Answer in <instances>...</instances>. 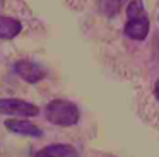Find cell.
Segmentation results:
<instances>
[{
	"mask_svg": "<svg viewBox=\"0 0 159 157\" xmlns=\"http://www.w3.org/2000/svg\"><path fill=\"white\" fill-rule=\"evenodd\" d=\"M5 128L12 133H17V135L34 137V138H39V137L43 135L41 128H38L34 123L26 121V119H7V121H5Z\"/></svg>",
	"mask_w": 159,
	"mask_h": 157,
	"instance_id": "obj_5",
	"label": "cell"
},
{
	"mask_svg": "<svg viewBox=\"0 0 159 157\" xmlns=\"http://www.w3.org/2000/svg\"><path fill=\"white\" fill-rule=\"evenodd\" d=\"M154 94H156V97L159 99V78H157V82H156V85H154Z\"/></svg>",
	"mask_w": 159,
	"mask_h": 157,
	"instance_id": "obj_10",
	"label": "cell"
},
{
	"mask_svg": "<svg viewBox=\"0 0 159 157\" xmlns=\"http://www.w3.org/2000/svg\"><path fill=\"white\" fill-rule=\"evenodd\" d=\"M127 0H99V10L108 17H113L120 12V9L123 7V3Z\"/></svg>",
	"mask_w": 159,
	"mask_h": 157,
	"instance_id": "obj_7",
	"label": "cell"
},
{
	"mask_svg": "<svg viewBox=\"0 0 159 157\" xmlns=\"http://www.w3.org/2000/svg\"><path fill=\"white\" fill-rule=\"evenodd\" d=\"M22 29V24L17 19L0 16V38L2 39H14Z\"/></svg>",
	"mask_w": 159,
	"mask_h": 157,
	"instance_id": "obj_6",
	"label": "cell"
},
{
	"mask_svg": "<svg viewBox=\"0 0 159 157\" xmlns=\"http://www.w3.org/2000/svg\"><path fill=\"white\" fill-rule=\"evenodd\" d=\"M14 72L22 78V80L29 82V84H36V82L43 80L45 75H46L45 68H43L41 65H38L36 61H31V60H19V61H16Z\"/></svg>",
	"mask_w": 159,
	"mask_h": 157,
	"instance_id": "obj_4",
	"label": "cell"
},
{
	"mask_svg": "<svg viewBox=\"0 0 159 157\" xmlns=\"http://www.w3.org/2000/svg\"><path fill=\"white\" fill-rule=\"evenodd\" d=\"M46 149L53 154L55 157H77V150L72 145H65V143H55V145H48Z\"/></svg>",
	"mask_w": 159,
	"mask_h": 157,
	"instance_id": "obj_8",
	"label": "cell"
},
{
	"mask_svg": "<svg viewBox=\"0 0 159 157\" xmlns=\"http://www.w3.org/2000/svg\"><path fill=\"white\" fill-rule=\"evenodd\" d=\"M0 113L11 116H36L39 113L38 106L21 99H0Z\"/></svg>",
	"mask_w": 159,
	"mask_h": 157,
	"instance_id": "obj_3",
	"label": "cell"
},
{
	"mask_svg": "<svg viewBox=\"0 0 159 157\" xmlns=\"http://www.w3.org/2000/svg\"><path fill=\"white\" fill-rule=\"evenodd\" d=\"M125 34L132 39L142 41L149 34V19L145 14L142 0H130L127 5V22H125Z\"/></svg>",
	"mask_w": 159,
	"mask_h": 157,
	"instance_id": "obj_1",
	"label": "cell"
},
{
	"mask_svg": "<svg viewBox=\"0 0 159 157\" xmlns=\"http://www.w3.org/2000/svg\"><path fill=\"white\" fill-rule=\"evenodd\" d=\"M36 157H55V155H53V154H52V152H50V150L45 147L43 150H39V152L36 154Z\"/></svg>",
	"mask_w": 159,
	"mask_h": 157,
	"instance_id": "obj_9",
	"label": "cell"
},
{
	"mask_svg": "<svg viewBox=\"0 0 159 157\" xmlns=\"http://www.w3.org/2000/svg\"><path fill=\"white\" fill-rule=\"evenodd\" d=\"M45 114L48 118V121L58 126H72L80 118L79 108L74 102L65 101V99H55V101L48 102Z\"/></svg>",
	"mask_w": 159,
	"mask_h": 157,
	"instance_id": "obj_2",
	"label": "cell"
}]
</instances>
